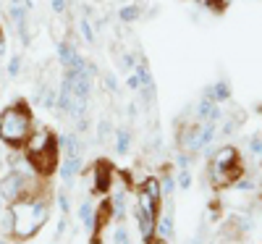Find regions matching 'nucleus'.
Listing matches in <instances>:
<instances>
[{
	"instance_id": "f257e3e1",
	"label": "nucleus",
	"mask_w": 262,
	"mask_h": 244,
	"mask_svg": "<svg viewBox=\"0 0 262 244\" xmlns=\"http://www.w3.org/2000/svg\"><path fill=\"white\" fill-rule=\"evenodd\" d=\"M11 213V236L16 241H29L50 218V205L48 199H42V194L37 197H21L16 202H11L8 208Z\"/></svg>"
},
{
	"instance_id": "f03ea898",
	"label": "nucleus",
	"mask_w": 262,
	"mask_h": 244,
	"mask_svg": "<svg viewBox=\"0 0 262 244\" xmlns=\"http://www.w3.org/2000/svg\"><path fill=\"white\" fill-rule=\"evenodd\" d=\"M32 131H34V118L24 100H16L0 113V142H6L8 147H24Z\"/></svg>"
},
{
	"instance_id": "7ed1b4c3",
	"label": "nucleus",
	"mask_w": 262,
	"mask_h": 244,
	"mask_svg": "<svg viewBox=\"0 0 262 244\" xmlns=\"http://www.w3.org/2000/svg\"><path fill=\"white\" fill-rule=\"evenodd\" d=\"M242 173V166H238V155H236V147H221L212 160H210V181L212 187L223 189L228 184H233Z\"/></svg>"
},
{
	"instance_id": "20e7f679",
	"label": "nucleus",
	"mask_w": 262,
	"mask_h": 244,
	"mask_svg": "<svg viewBox=\"0 0 262 244\" xmlns=\"http://www.w3.org/2000/svg\"><path fill=\"white\" fill-rule=\"evenodd\" d=\"M27 163L32 166V171L37 176H42V179H48V176H53L58 168H60V142L58 137L39 152H29L27 155Z\"/></svg>"
},
{
	"instance_id": "39448f33",
	"label": "nucleus",
	"mask_w": 262,
	"mask_h": 244,
	"mask_svg": "<svg viewBox=\"0 0 262 244\" xmlns=\"http://www.w3.org/2000/svg\"><path fill=\"white\" fill-rule=\"evenodd\" d=\"M113 176H116V168L111 160H97L95 168H92V194H107L113 187Z\"/></svg>"
},
{
	"instance_id": "423d86ee",
	"label": "nucleus",
	"mask_w": 262,
	"mask_h": 244,
	"mask_svg": "<svg viewBox=\"0 0 262 244\" xmlns=\"http://www.w3.org/2000/svg\"><path fill=\"white\" fill-rule=\"evenodd\" d=\"M0 194H3V202H8V205L24 197V173L18 168L8 171L3 179H0Z\"/></svg>"
},
{
	"instance_id": "0eeeda50",
	"label": "nucleus",
	"mask_w": 262,
	"mask_h": 244,
	"mask_svg": "<svg viewBox=\"0 0 262 244\" xmlns=\"http://www.w3.org/2000/svg\"><path fill=\"white\" fill-rule=\"evenodd\" d=\"M179 147L186 152H194V150H202V145H200V126H194V124H189V126H184L181 129V134H179Z\"/></svg>"
},
{
	"instance_id": "6e6552de",
	"label": "nucleus",
	"mask_w": 262,
	"mask_h": 244,
	"mask_svg": "<svg viewBox=\"0 0 262 244\" xmlns=\"http://www.w3.org/2000/svg\"><path fill=\"white\" fill-rule=\"evenodd\" d=\"M81 166H84V160L81 158H66L63 160V166L58 168L60 171V176H63V184H71L76 176L81 173Z\"/></svg>"
},
{
	"instance_id": "1a4fd4ad",
	"label": "nucleus",
	"mask_w": 262,
	"mask_h": 244,
	"mask_svg": "<svg viewBox=\"0 0 262 244\" xmlns=\"http://www.w3.org/2000/svg\"><path fill=\"white\" fill-rule=\"evenodd\" d=\"M155 236H158L160 241H170V239H173V213H168V215H158Z\"/></svg>"
},
{
	"instance_id": "9d476101",
	"label": "nucleus",
	"mask_w": 262,
	"mask_h": 244,
	"mask_svg": "<svg viewBox=\"0 0 262 244\" xmlns=\"http://www.w3.org/2000/svg\"><path fill=\"white\" fill-rule=\"evenodd\" d=\"M142 189L149 194V199H152L155 205H160V202H163V187H160V179L149 176V179H144V181H142Z\"/></svg>"
},
{
	"instance_id": "9b49d317",
	"label": "nucleus",
	"mask_w": 262,
	"mask_h": 244,
	"mask_svg": "<svg viewBox=\"0 0 262 244\" xmlns=\"http://www.w3.org/2000/svg\"><path fill=\"white\" fill-rule=\"evenodd\" d=\"M58 142L66 150V158H81V145H79L76 134H63Z\"/></svg>"
},
{
	"instance_id": "f8f14e48",
	"label": "nucleus",
	"mask_w": 262,
	"mask_h": 244,
	"mask_svg": "<svg viewBox=\"0 0 262 244\" xmlns=\"http://www.w3.org/2000/svg\"><path fill=\"white\" fill-rule=\"evenodd\" d=\"M76 55H79V53H76V48L71 45V42H58V58H60V63L66 66V69L74 63Z\"/></svg>"
},
{
	"instance_id": "ddd939ff",
	"label": "nucleus",
	"mask_w": 262,
	"mask_h": 244,
	"mask_svg": "<svg viewBox=\"0 0 262 244\" xmlns=\"http://www.w3.org/2000/svg\"><path fill=\"white\" fill-rule=\"evenodd\" d=\"M79 220L86 226V229H95V205H90V202H81V208H79Z\"/></svg>"
},
{
	"instance_id": "4468645a",
	"label": "nucleus",
	"mask_w": 262,
	"mask_h": 244,
	"mask_svg": "<svg viewBox=\"0 0 262 244\" xmlns=\"http://www.w3.org/2000/svg\"><path fill=\"white\" fill-rule=\"evenodd\" d=\"M139 16H142V6H137V3H128V6H123V8L118 11V18H121V21H126V24L137 21Z\"/></svg>"
},
{
	"instance_id": "2eb2a0df",
	"label": "nucleus",
	"mask_w": 262,
	"mask_h": 244,
	"mask_svg": "<svg viewBox=\"0 0 262 244\" xmlns=\"http://www.w3.org/2000/svg\"><path fill=\"white\" fill-rule=\"evenodd\" d=\"M217 134V126H215V121H205L202 126H200V145L202 147H207L210 142H212V137Z\"/></svg>"
},
{
	"instance_id": "dca6fc26",
	"label": "nucleus",
	"mask_w": 262,
	"mask_h": 244,
	"mask_svg": "<svg viewBox=\"0 0 262 244\" xmlns=\"http://www.w3.org/2000/svg\"><path fill=\"white\" fill-rule=\"evenodd\" d=\"M128 145H131V134H128L126 129H121L118 134H116V152L118 155H126L128 152Z\"/></svg>"
},
{
	"instance_id": "f3484780",
	"label": "nucleus",
	"mask_w": 262,
	"mask_h": 244,
	"mask_svg": "<svg viewBox=\"0 0 262 244\" xmlns=\"http://www.w3.org/2000/svg\"><path fill=\"white\" fill-rule=\"evenodd\" d=\"M79 32L84 34L86 42H95V29H92V24H90V18H81V21H79Z\"/></svg>"
},
{
	"instance_id": "a211bd4d",
	"label": "nucleus",
	"mask_w": 262,
	"mask_h": 244,
	"mask_svg": "<svg viewBox=\"0 0 262 244\" xmlns=\"http://www.w3.org/2000/svg\"><path fill=\"white\" fill-rule=\"evenodd\" d=\"M121 69H123V71L137 69V55H134V53H123V55H121Z\"/></svg>"
},
{
	"instance_id": "6ab92c4d",
	"label": "nucleus",
	"mask_w": 262,
	"mask_h": 244,
	"mask_svg": "<svg viewBox=\"0 0 262 244\" xmlns=\"http://www.w3.org/2000/svg\"><path fill=\"white\" fill-rule=\"evenodd\" d=\"M160 187H163V194H173V192H176V179L168 173L165 179H160Z\"/></svg>"
},
{
	"instance_id": "aec40b11",
	"label": "nucleus",
	"mask_w": 262,
	"mask_h": 244,
	"mask_svg": "<svg viewBox=\"0 0 262 244\" xmlns=\"http://www.w3.org/2000/svg\"><path fill=\"white\" fill-rule=\"evenodd\" d=\"M113 244H131V241H128V234H126V226H118V229H116Z\"/></svg>"
},
{
	"instance_id": "412c9836",
	"label": "nucleus",
	"mask_w": 262,
	"mask_h": 244,
	"mask_svg": "<svg viewBox=\"0 0 262 244\" xmlns=\"http://www.w3.org/2000/svg\"><path fill=\"white\" fill-rule=\"evenodd\" d=\"M102 84H105L107 92H113V95L118 92V84H116V76H113V74H105V76H102Z\"/></svg>"
},
{
	"instance_id": "4be33fe9",
	"label": "nucleus",
	"mask_w": 262,
	"mask_h": 244,
	"mask_svg": "<svg viewBox=\"0 0 262 244\" xmlns=\"http://www.w3.org/2000/svg\"><path fill=\"white\" fill-rule=\"evenodd\" d=\"M179 187H181V189H189V187H191V173H189V168H181V173H179Z\"/></svg>"
},
{
	"instance_id": "5701e85b",
	"label": "nucleus",
	"mask_w": 262,
	"mask_h": 244,
	"mask_svg": "<svg viewBox=\"0 0 262 244\" xmlns=\"http://www.w3.org/2000/svg\"><path fill=\"white\" fill-rule=\"evenodd\" d=\"M42 100H45V108H53L58 105V95L53 90H42Z\"/></svg>"
},
{
	"instance_id": "b1692460",
	"label": "nucleus",
	"mask_w": 262,
	"mask_h": 244,
	"mask_svg": "<svg viewBox=\"0 0 262 244\" xmlns=\"http://www.w3.org/2000/svg\"><path fill=\"white\" fill-rule=\"evenodd\" d=\"M126 87H128L131 92H137V90H142V79H139L137 74H131V76H128V82H126Z\"/></svg>"
},
{
	"instance_id": "393cba45",
	"label": "nucleus",
	"mask_w": 262,
	"mask_h": 244,
	"mask_svg": "<svg viewBox=\"0 0 262 244\" xmlns=\"http://www.w3.org/2000/svg\"><path fill=\"white\" fill-rule=\"evenodd\" d=\"M58 208H60V213H63V215L69 213V208H71V199H69V194H58Z\"/></svg>"
},
{
	"instance_id": "a878e982",
	"label": "nucleus",
	"mask_w": 262,
	"mask_h": 244,
	"mask_svg": "<svg viewBox=\"0 0 262 244\" xmlns=\"http://www.w3.org/2000/svg\"><path fill=\"white\" fill-rule=\"evenodd\" d=\"M113 134V129H111V121H100V139H107Z\"/></svg>"
},
{
	"instance_id": "bb28decb",
	"label": "nucleus",
	"mask_w": 262,
	"mask_h": 244,
	"mask_svg": "<svg viewBox=\"0 0 262 244\" xmlns=\"http://www.w3.org/2000/svg\"><path fill=\"white\" fill-rule=\"evenodd\" d=\"M50 6H53L55 13H63L66 8H69V0H50Z\"/></svg>"
},
{
	"instance_id": "cd10ccee",
	"label": "nucleus",
	"mask_w": 262,
	"mask_h": 244,
	"mask_svg": "<svg viewBox=\"0 0 262 244\" xmlns=\"http://www.w3.org/2000/svg\"><path fill=\"white\" fill-rule=\"evenodd\" d=\"M249 150H252L254 155H262V137H252V142H249Z\"/></svg>"
},
{
	"instance_id": "c85d7f7f",
	"label": "nucleus",
	"mask_w": 262,
	"mask_h": 244,
	"mask_svg": "<svg viewBox=\"0 0 262 244\" xmlns=\"http://www.w3.org/2000/svg\"><path fill=\"white\" fill-rule=\"evenodd\" d=\"M18 66H21V58H18V55H13V58H11V63H8V74H11V76H16V74H18Z\"/></svg>"
},
{
	"instance_id": "c756f323",
	"label": "nucleus",
	"mask_w": 262,
	"mask_h": 244,
	"mask_svg": "<svg viewBox=\"0 0 262 244\" xmlns=\"http://www.w3.org/2000/svg\"><path fill=\"white\" fill-rule=\"evenodd\" d=\"M66 229H69V223H66V215H63V218H60V223H58V236H63Z\"/></svg>"
},
{
	"instance_id": "7c9ffc66",
	"label": "nucleus",
	"mask_w": 262,
	"mask_h": 244,
	"mask_svg": "<svg viewBox=\"0 0 262 244\" xmlns=\"http://www.w3.org/2000/svg\"><path fill=\"white\" fill-rule=\"evenodd\" d=\"M179 166H181V168L189 166V158H186V155H179Z\"/></svg>"
},
{
	"instance_id": "2f4dec72",
	"label": "nucleus",
	"mask_w": 262,
	"mask_h": 244,
	"mask_svg": "<svg viewBox=\"0 0 262 244\" xmlns=\"http://www.w3.org/2000/svg\"><path fill=\"white\" fill-rule=\"evenodd\" d=\"M6 53V37H3V32H0V55Z\"/></svg>"
},
{
	"instance_id": "473e14b6",
	"label": "nucleus",
	"mask_w": 262,
	"mask_h": 244,
	"mask_svg": "<svg viewBox=\"0 0 262 244\" xmlns=\"http://www.w3.org/2000/svg\"><path fill=\"white\" fill-rule=\"evenodd\" d=\"M0 244H8V241H6V239H0Z\"/></svg>"
}]
</instances>
